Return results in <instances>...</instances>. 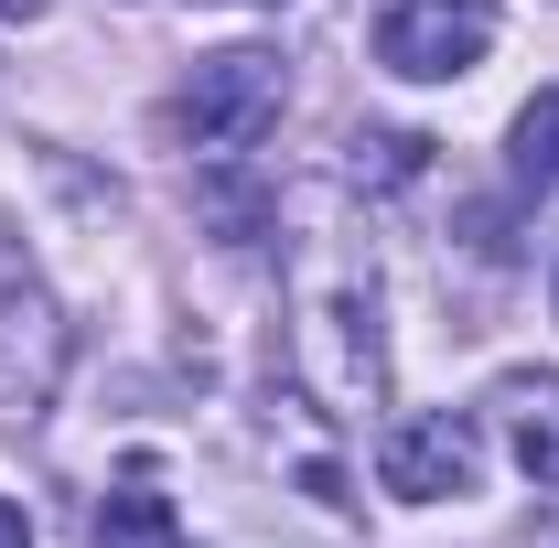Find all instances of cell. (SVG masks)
Wrapping results in <instances>:
<instances>
[{
  "label": "cell",
  "instance_id": "cell-1",
  "mask_svg": "<svg viewBox=\"0 0 559 548\" xmlns=\"http://www.w3.org/2000/svg\"><path fill=\"white\" fill-rule=\"evenodd\" d=\"M270 119H280V55H270V44H226V55H205V65L173 86V108H162V130L183 140V151H205V162H237Z\"/></svg>",
  "mask_w": 559,
  "mask_h": 548
},
{
  "label": "cell",
  "instance_id": "cell-2",
  "mask_svg": "<svg viewBox=\"0 0 559 548\" xmlns=\"http://www.w3.org/2000/svg\"><path fill=\"white\" fill-rule=\"evenodd\" d=\"M290 355H301V388L323 409H345V419L377 409V301L366 290H312L301 323H290Z\"/></svg>",
  "mask_w": 559,
  "mask_h": 548
},
{
  "label": "cell",
  "instance_id": "cell-3",
  "mask_svg": "<svg viewBox=\"0 0 559 548\" xmlns=\"http://www.w3.org/2000/svg\"><path fill=\"white\" fill-rule=\"evenodd\" d=\"M66 377V312L22 248H0V419H33Z\"/></svg>",
  "mask_w": 559,
  "mask_h": 548
},
{
  "label": "cell",
  "instance_id": "cell-4",
  "mask_svg": "<svg viewBox=\"0 0 559 548\" xmlns=\"http://www.w3.org/2000/svg\"><path fill=\"white\" fill-rule=\"evenodd\" d=\"M495 55V0H399L377 22V65L409 75V86H441V75H474Z\"/></svg>",
  "mask_w": 559,
  "mask_h": 548
},
{
  "label": "cell",
  "instance_id": "cell-5",
  "mask_svg": "<svg viewBox=\"0 0 559 548\" xmlns=\"http://www.w3.org/2000/svg\"><path fill=\"white\" fill-rule=\"evenodd\" d=\"M474 474H485V452H474V430H463L452 409L399 419V430H388V452H377V484H388L399 505H441V495H474Z\"/></svg>",
  "mask_w": 559,
  "mask_h": 548
},
{
  "label": "cell",
  "instance_id": "cell-6",
  "mask_svg": "<svg viewBox=\"0 0 559 548\" xmlns=\"http://www.w3.org/2000/svg\"><path fill=\"white\" fill-rule=\"evenodd\" d=\"M495 409H506V441H516L527 484L559 495V366H516V377L495 388Z\"/></svg>",
  "mask_w": 559,
  "mask_h": 548
},
{
  "label": "cell",
  "instance_id": "cell-7",
  "mask_svg": "<svg viewBox=\"0 0 559 548\" xmlns=\"http://www.w3.org/2000/svg\"><path fill=\"white\" fill-rule=\"evenodd\" d=\"M97 548H183L173 495H162V484H108V505H97Z\"/></svg>",
  "mask_w": 559,
  "mask_h": 548
},
{
  "label": "cell",
  "instance_id": "cell-8",
  "mask_svg": "<svg viewBox=\"0 0 559 548\" xmlns=\"http://www.w3.org/2000/svg\"><path fill=\"white\" fill-rule=\"evenodd\" d=\"M516 183H538V194H559V86L516 108Z\"/></svg>",
  "mask_w": 559,
  "mask_h": 548
},
{
  "label": "cell",
  "instance_id": "cell-9",
  "mask_svg": "<svg viewBox=\"0 0 559 548\" xmlns=\"http://www.w3.org/2000/svg\"><path fill=\"white\" fill-rule=\"evenodd\" d=\"M0 548H33V516H22L11 495H0Z\"/></svg>",
  "mask_w": 559,
  "mask_h": 548
},
{
  "label": "cell",
  "instance_id": "cell-10",
  "mask_svg": "<svg viewBox=\"0 0 559 548\" xmlns=\"http://www.w3.org/2000/svg\"><path fill=\"white\" fill-rule=\"evenodd\" d=\"M549 290H559V270H549Z\"/></svg>",
  "mask_w": 559,
  "mask_h": 548
}]
</instances>
